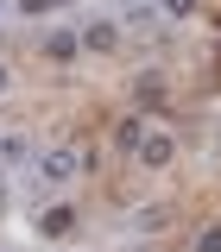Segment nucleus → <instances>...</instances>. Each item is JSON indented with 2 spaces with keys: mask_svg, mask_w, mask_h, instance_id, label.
<instances>
[{
  "mask_svg": "<svg viewBox=\"0 0 221 252\" xmlns=\"http://www.w3.org/2000/svg\"><path fill=\"white\" fill-rule=\"evenodd\" d=\"M76 177H82V152L76 145H51V152L38 158V183L63 189V183H76Z\"/></svg>",
  "mask_w": 221,
  "mask_h": 252,
  "instance_id": "nucleus-1",
  "label": "nucleus"
},
{
  "mask_svg": "<svg viewBox=\"0 0 221 252\" xmlns=\"http://www.w3.org/2000/svg\"><path fill=\"white\" fill-rule=\"evenodd\" d=\"M171 158H177V139H171V132H146V139H139V164H146V170H164Z\"/></svg>",
  "mask_w": 221,
  "mask_h": 252,
  "instance_id": "nucleus-2",
  "label": "nucleus"
},
{
  "mask_svg": "<svg viewBox=\"0 0 221 252\" xmlns=\"http://www.w3.org/2000/svg\"><path fill=\"white\" fill-rule=\"evenodd\" d=\"M38 233H44V240H70V233H76V208H70V202L44 208V215H38Z\"/></svg>",
  "mask_w": 221,
  "mask_h": 252,
  "instance_id": "nucleus-3",
  "label": "nucleus"
},
{
  "mask_svg": "<svg viewBox=\"0 0 221 252\" xmlns=\"http://www.w3.org/2000/svg\"><path fill=\"white\" fill-rule=\"evenodd\" d=\"M120 44V26L114 19H95V26H82V51H114Z\"/></svg>",
  "mask_w": 221,
  "mask_h": 252,
  "instance_id": "nucleus-4",
  "label": "nucleus"
},
{
  "mask_svg": "<svg viewBox=\"0 0 221 252\" xmlns=\"http://www.w3.org/2000/svg\"><path fill=\"white\" fill-rule=\"evenodd\" d=\"M76 51H82V32H51V38H44V57H51V63L76 57Z\"/></svg>",
  "mask_w": 221,
  "mask_h": 252,
  "instance_id": "nucleus-5",
  "label": "nucleus"
},
{
  "mask_svg": "<svg viewBox=\"0 0 221 252\" xmlns=\"http://www.w3.org/2000/svg\"><path fill=\"white\" fill-rule=\"evenodd\" d=\"M57 6H70V0H19L26 19H44V13H57Z\"/></svg>",
  "mask_w": 221,
  "mask_h": 252,
  "instance_id": "nucleus-6",
  "label": "nucleus"
},
{
  "mask_svg": "<svg viewBox=\"0 0 221 252\" xmlns=\"http://www.w3.org/2000/svg\"><path fill=\"white\" fill-rule=\"evenodd\" d=\"M146 132H152L146 120H126V126H120V145H126V152H139V139H146Z\"/></svg>",
  "mask_w": 221,
  "mask_h": 252,
  "instance_id": "nucleus-7",
  "label": "nucleus"
},
{
  "mask_svg": "<svg viewBox=\"0 0 221 252\" xmlns=\"http://www.w3.org/2000/svg\"><path fill=\"white\" fill-rule=\"evenodd\" d=\"M164 13H171V19H189V13H196V0H164Z\"/></svg>",
  "mask_w": 221,
  "mask_h": 252,
  "instance_id": "nucleus-8",
  "label": "nucleus"
},
{
  "mask_svg": "<svg viewBox=\"0 0 221 252\" xmlns=\"http://www.w3.org/2000/svg\"><path fill=\"white\" fill-rule=\"evenodd\" d=\"M196 252H221V227H209V233L196 240Z\"/></svg>",
  "mask_w": 221,
  "mask_h": 252,
  "instance_id": "nucleus-9",
  "label": "nucleus"
},
{
  "mask_svg": "<svg viewBox=\"0 0 221 252\" xmlns=\"http://www.w3.org/2000/svg\"><path fill=\"white\" fill-rule=\"evenodd\" d=\"M6 82H13V76H6V63H0V94H6Z\"/></svg>",
  "mask_w": 221,
  "mask_h": 252,
  "instance_id": "nucleus-10",
  "label": "nucleus"
},
{
  "mask_svg": "<svg viewBox=\"0 0 221 252\" xmlns=\"http://www.w3.org/2000/svg\"><path fill=\"white\" fill-rule=\"evenodd\" d=\"M0 6H6V0H0Z\"/></svg>",
  "mask_w": 221,
  "mask_h": 252,
  "instance_id": "nucleus-11",
  "label": "nucleus"
}]
</instances>
